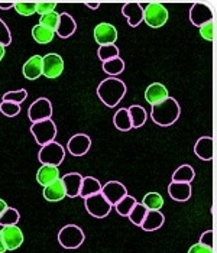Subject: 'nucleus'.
Instances as JSON below:
<instances>
[{
    "instance_id": "6e6552de",
    "label": "nucleus",
    "mask_w": 217,
    "mask_h": 253,
    "mask_svg": "<svg viewBox=\"0 0 217 253\" xmlns=\"http://www.w3.org/2000/svg\"><path fill=\"white\" fill-rule=\"evenodd\" d=\"M64 71V59L58 54H46L42 57V76L48 80L58 78Z\"/></svg>"
},
{
    "instance_id": "f03ea898",
    "label": "nucleus",
    "mask_w": 217,
    "mask_h": 253,
    "mask_svg": "<svg viewBox=\"0 0 217 253\" xmlns=\"http://www.w3.org/2000/svg\"><path fill=\"white\" fill-rule=\"evenodd\" d=\"M179 115H181L179 104L177 100L173 97H168L167 100L152 106V110H151L152 122L162 127H168L171 125H174L178 120Z\"/></svg>"
},
{
    "instance_id": "4be33fe9",
    "label": "nucleus",
    "mask_w": 217,
    "mask_h": 253,
    "mask_svg": "<svg viewBox=\"0 0 217 253\" xmlns=\"http://www.w3.org/2000/svg\"><path fill=\"white\" fill-rule=\"evenodd\" d=\"M65 197H67V194H65V188H64V184H62L61 178H58L54 182H51L49 185L43 187V198L46 201L58 203L61 200H64Z\"/></svg>"
},
{
    "instance_id": "5701e85b",
    "label": "nucleus",
    "mask_w": 217,
    "mask_h": 253,
    "mask_svg": "<svg viewBox=\"0 0 217 253\" xmlns=\"http://www.w3.org/2000/svg\"><path fill=\"white\" fill-rule=\"evenodd\" d=\"M59 176V169L58 167H52V165H42L38 172H37V181L38 184L42 187H46L49 185L51 182L57 181Z\"/></svg>"
},
{
    "instance_id": "1a4fd4ad",
    "label": "nucleus",
    "mask_w": 217,
    "mask_h": 253,
    "mask_svg": "<svg viewBox=\"0 0 217 253\" xmlns=\"http://www.w3.org/2000/svg\"><path fill=\"white\" fill-rule=\"evenodd\" d=\"M51 116H52V104L48 98L45 97L35 100L28 110V117L32 123L51 119Z\"/></svg>"
},
{
    "instance_id": "ddd939ff",
    "label": "nucleus",
    "mask_w": 217,
    "mask_h": 253,
    "mask_svg": "<svg viewBox=\"0 0 217 253\" xmlns=\"http://www.w3.org/2000/svg\"><path fill=\"white\" fill-rule=\"evenodd\" d=\"M213 10L210 9V6L209 4H206V3H194L193 6H191V9H190V20H191V23L193 25H196V26H203L204 23H207V22H210V20H213Z\"/></svg>"
},
{
    "instance_id": "423d86ee",
    "label": "nucleus",
    "mask_w": 217,
    "mask_h": 253,
    "mask_svg": "<svg viewBox=\"0 0 217 253\" xmlns=\"http://www.w3.org/2000/svg\"><path fill=\"white\" fill-rule=\"evenodd\" d=\"M31 133L35 137L37 143L43 146L49 142H54V139L57 136V126L51 119L46 120H41L37 123H32L31 126Z\"/></svg>"
},
{
    "instance_id": "dca6fc26",
    "label": "nucleus",
    "mask_w": 217,
    "mask_h": 253,
    "mask_svg": "<svg viewBox=\"0 0 217 253\" xmlns=\"http://www.w3.org/2000/svg\"><path fill=\"white\" fill-rule=\"evenodd\" d=\"M76 31H77V23H76L74 18L70 13H65V12L61 13L57 29H55V34L58 35L59 38L67 39L70 38V37H73Z\"/></svg>"
},
{
    "instance_id": "e433bc0d",
    "label": "nucleus",
    "mask_w": 217,
    "mask_h": 253,
    "mask_svg": "<svg viewBox=\"0 0 217 253\" xmlns=\"http://www.w3.org/2000/svg\"><path fill=\"white\" fill-rule=\"evenodd\" d=\"M200 35H201V38L209 41V42H213L216 39V22H215V19L204 23L203 26H200Z\"/></svg>"
},
{
    "instance_id": "79ce46f5",
    "label": "nucleus",
    "mask_w": 217,
    "mask_h": 253,
    "mask_svg": "<svg viewBox=\"0 0 217 253\" xmlns=\"http://www.w3.org/2000/svg\"><path fill=\"white\" fill-rule=\"evenodd\" d=\"M10 42H12L10 31H9L7 25L0 19V45H3L6 48L7 45H10Z\"/></svg>"
},
{
    "instance_id": "72a5a7b5",
    "label": "nucleus",
    "mask_w": 217,
    "mask_h": 253,
    "mask_svg": "<svg viewBox=\"0 0 217 253\" xmlns=\"http://www.w3.org/2000/svg\"><path fill=\"white\" fill-rule=\"evenodd\" d=\"M97 55L99 58L106 62V61H110L113 58H118L119 57V48L116 45H101L97 51Z\"/></svg>"
},
{
    "instance_id": "8fccbe9b",
    "label": "nucleus",
    "mask_w": 217,
    "mask_h": 253,
    "mask_svg": "<svg viewBox=\"0 0 217 253\" xmlns=\"http://www.w3.org/2000/svg\"><path fill=\"white\" fill-rule=\"evenodd\" d=\"M6 55V48L3 45H0V61L3 59V57Z\"/></svg>"
},
{
    "instance_id": "412c9836",
    "label": "nucleus",
    "mask_w": 217,
    "mask_h": 253,
    "mask_svg": "<svg viewBox=\"0 0 217 253\" xmlns=\"http://www.w3.org/2000/svg\"><path fill=\"white\" fill-rule=\"evenodd\" d=\"M164 223H165V215L161 213V210H157V211L151 210V211L146 213L140 227L145 232H155V230H159L164 226Z\"/></svg>"
},
{
    "instance_id": "393cba45",
    "label": "nucleus",
    "mask_w": 217,
    "mask_h": 253,
    "mask_svg": "<svg viewBox=\"0 0 217 253\" xmlns=\"http://www.w3.org/2000/svg\"><path fill=\"white\" fill-rule=\"evenodd\" d=\"M100 191H101V184L99 182V179H96L94 176H83L79 197L86 200L90 195L99 194Z\"/></svg>"
},
{
    "instance_id": "f704fd0d",
    "label": "nucleus",
    "mask_w": 217,
    "mask_h": 253,
    "mask_svg": "<svg viewBox=\"0 0 217 253\" xmlns=\"http://www.w3.org/2000/svg\"><path fill=\"white\" fill-rule=\"evenodd\" d=\"M146 213H148V210L142 206V203H136V206L132 209V211L129 213L128 218H129L135 226H139V227H140V224H142V221H143Z\"/></svg>"
},
{
    "instance_id": "cd10ccee",
    "label": "nucleus",
    "mask_w": 217,
    "mask_h": 253,
    "mask_svg": "<svg viewBox=\"0 0 217 253\" xmlns=\"http://www.w3.org/2000/svg\"><path fill=\"white\" fill-rule=\"evenodd\" d=\"M128 113H129V117H130L132 127L143 126L146 119H148V113H146V110L142 106H130L128 109Z\"/></svg>"
},
{
    "instance_id": "ea45409f",
    "label": "nucleus",
    "mask_w": 217,
    "mask_h": 253,
    "mask_svg": "<svg viewBox=\"0 0 217 253\" xmlns=\"http://www.w3.org/2000/svg\"><path fill=\"white\" fill-rule=\"evenodd\" d=\"M0 112L7 117H15L20 113V104H15L10 101H1L0 103Z\"/></svg>"
},
{
    "instance_id": "bb28decb",
    "label": "nucleus",
    "mask_w": 217,
    "mask_h": 253,
    "mask_svg": "<svg viewBox=\"0 0 217 253\" xmlns=\"http://www.w3.org/2000/svg\"><path fill=\"white\" fill-rule=\"evenodd\" d=\"M54 37H55V32L48 29V28H43L41 25H35L32 28V38L35 39V42H38L41 45H46V43L52 42Z\"/></svg>"
},
{
    "instance_id": "a18cd8bd",
    "label": "nucleus",
    "mask_w": 217,
    "mask_h": 253,
    "mask_svg": "<svg viewBox=\"0 0 217 253\" xmlns=\"http://www.w3.org/2000/svg\"><path fill=\"white\" fill-rule=\"evenodd\" d=\"M13 6H15V1H0V9L7 10V9H12Z\"/></svg>"
},
{
    "instance_id": "de8ad7c7",
    "label": "nucleus",
    "mask_w": 217,
    "mask_h": 253,
    "mask_svg": "<svg viewBox=\"0 0 217 253\" xmlns=\"http://www.w3.org/2000/svg\"><path fill=\"white\" fill-rule=\"evenodd\" d=\"M7 207H9V206L6 204V201H3V200L0 198V215L3 214V213L7 210Z\"/></svg>"
},
{
    "instance_id": "49530a36",
    "label": "nucleus",
    "mask_w": 217,
    "mask_h": 253,
    "mask_svg": "<svg viewBox=\"0 0 217 253\" xmlns=\"http://www.w3.org/2000/svg\"><path fill=\"white\" fill-rule=\"evenodd\" d=\"M87 7H90V9H93V10H96V9H99L100 7V3L99 1H96V3H93V1H86L84 3Z\"/></svg>"
},
{
    "instance_id": "c756f323",
    "label": "nucleus",
    "mask_w": 217,
    "mask_h": 253,
    "mask_svg": "<svg viewBox=\"0 0 217 253\" xmlns=\"http://www.w3.org/2000/svg\"><path fill=\"white\" fill-rule=\"evenodd\" d=\"M142 206L148 210V211H151V210H161L162 209V206H164V198H162V195L159 194V193H148V194L145 195L143 198H142Z\"/></svg>"
},
{
    "instance_id": "f8f14e48",
    "label": "nucleus",
    "mask_w": 217,
    "mask_h": 253,
    "mask_svg": "<svg viewBox=\"0 0 217 253\" xmlns=\"http://www.w3.org/2000/svg\"><path fill=\"white\" fill-rule=\"evenodd\" d=\"M1 237L4 240V246L6 251H16L19 249L23 243V233L18 227V224L15 226H4L1 230Z\"/></svg>"
},
{
    "instance_id": "58836bf2",
    "label": "nucleus",
    "mask_w": 217,
    "mask_h": 253,
    "mask_svg": "<svg viewBox=\"0 0 217 253\" xmlns=\"http://www.w3.org/2000/svg\"><path fill=\"white\" fill-rule=\"evenodd\" d=\"M28 97V91L25 88H20V90H15V91H7L1 101H10V103H15V104H20L23 103Z\"/></svg>"
},
{
    "instance_id": "7ed1b4c3",
    "label": "nucleus",
    "mask_w": 217,
    "mask_h": 253,
    "mask_svg": "<svg viewBox=\"0 0 217 253\" xmlns=\"http://www.w3.org/2000/svg\"><path fill=\"white\" fill-rule=\"evenodd\" d=\"M168 10L159 1H149L143 7V22L151 28H161L168 22Z\"/></svg>"
},
{
    "instance_id": "2f4dec72",
    "label": "nucleus",
    "mask_w": 217,
    "mask_h": 253,
    "mask_svg": "<svg viewBox=\"0 0 217 253\" xmlns=\"http://www.w3.org/2000/svg\"><path fill=\"white\" fill-rule=\"evenodd\" d=\"M136 198L135 197H132V195H125L120 201H119L118 204L115 206L116 207V211H118V214H120L122 217H128L129 213L132 211V209L136 206Z\"/></svg>"
},
{
    "instance_id": "aec40b11",
    "label": "nucleus",
    "mask_w": 217,
    "mask_h": 253,
    "mask_svg": "<svg viewBox=\"0 0 217 253\" xmlns=\"http://www.w3.org/2000/svg\"><path fill=\"white\" fill-rule=\"evenodd\" d=\"M194 154L201 161H212L213 159V154H215L213 139L210 136L200 137L196 142V145H194Z\"/></svg>"
},
{
    "instance_id": "6ab92c4d",
    "label": "nucleus",
    "mask_w": 217,
    "mask_h": 253,
    "mask_svg": "<svg viewBox=\"0 0 217 253\" xmlns=\"http://www.w3.org/2000/svg\"><path fill=\"white\" fill-rule=\"evenodd\" d=\"M22 74L26 80H38L42 76V57L34 55L28 59L22 67Z\"/></svg>"
},
{
    "instance_id": "2eb2a0df",
    "label": "nucleus",
    "mask_w": 217,
    "mask_h": 253,
    "mask_svg": "<svg viewBox=\"0 0 217 253\" xmlns=\"http://www.w3.org/2000/svg\"><path fill=\"white\" fill-rule=\"evenodd\" d=\"M90 146H91V139L84 133L74 135L67 143V149L73 156L86 155L88 152Z\"/></svg>"
},
{
    "instance_id": "4c0bfd02",
    "label": "nucleus",
    "mask_w": 217,
    "mask_h": 253,
    "mask_svg": "<svg viewBox=\"0 0 217 253\" xmlns=\"http://www.w3.org/2000/svg\"><path fill=\"white\" fill-rule=\"evenodd\" d=\"M58 20H59V13H57V12H51V13L42 15L38 25L43 26V28H48V29H51V31H54V32H55L57 25H58Z\"/></svg>"
},
{
    "instance_id": "9d476101",
    "label": "nucleus",
    "mask_w": 217,
    "mask_h": 253,
    "mask_svg": "<svg viewBox=\"0 0 217 253\" xmlns=\"http://www.w3.org/2000/svg\"><path fill=\"white\" fill-rule=\"evenodd\" d=\"M94 39L96 42L101 45H115L118 41V29L107 22H101L99 25H96L94 28Z\"/></svg>"
},
{
    "instance_id": "09e8293b",
    "label": "nucleus",
    "mask_w": 217,
    "mask_h": 253,
    "mask_svg": "<svg viewBox=\"0 0 217 253\" xmlns=\"http://www.w3.org/2000/svg\"><path fill=\"white\" fill-rule=\"evenodd\" d=\"M4 252H7V251H6L4 240H3V237H1V232H0V253H4Z\"/></svg>"
},
{
    "instance_id": "20e7f679",
    "label": "nucleus",
    "mask_w": 217,
    "mask_h": 253,
    "mask_svg": "<svg viewBox=\"0 0 217 253\" xmlns=\"http://www.w3.org/2000/svg\"><path fill=\"white\" fill-rule=\"evenodd\" d=\"M86 240V234L76 224L64 226L58 233V243L64 249H77Z\"/></svg>"
},
{
    "instance_id": "39448f33",
    "label": "nucleus",
    "mask_w": 217,
    "mask_h": 253,
    "mask_svg": "<svg viewBox=\"0 0 217 253\" xmlns=\"http://www.w3.org/2000/svg\"><path fill=\"white\" fill-rule=\"evenodd\" d=\"M64 158H65V149L62 148L61 143L55 142V140L41 146L40 152H38V161L42 165L58 167L64 161Z\"/></svg>"
},
{
    "instance_id": "a19ab883",
    "label": "nucleus",
    "mask_w": 217,
    "mask_h": 253,
    "mask_svg": "<svg viewBox=\"0 0 217 253\" xmlns=\"http://www.w3.org/2000/svg\"><path fill=\"white\" fill-rule=\"evenodd\" d=\"M55 7H57V1H37L35 10L38 15L42 16V15L55 12Z\"/></svg>"
},
{
    "instance_id": "b1692460",
    "label": "nucleus",
    "mask_w": 217,
    "mask_h": 253,
    "mask_svg": "<svg viewBox=\"0 0 217 253\" xmlns=\"http://www.w3.org/2000/svg\"><path fill=\"white\" fill-rule=\"evenodd\" d=\"M168 194L175 201H187L191 197V185L184 182H171L168 185Z\"/></svg>"
},
{
    "instance_id": "9b49d317",
    "label": "nucleus",
    "mask_w": 217,
    "mask_h": 253,
    "mask_svg": "<svg viewBox=\"0 0 217 253\" xmlns=\"http://www.w3.org/2000/svg\"><path fill=\"white\" fill-rule=\"evenodd\" d=\"M100 193L110 203L112 207H115L125 195H128V190L119 181H109L107 184L101 185V191Z\"/></svg>"
},
{
    "instance_id": "7c9ffc66",
    "label": "nucleus",
    "mask_w": 217,
    "mask_h": 253,
    "mask_svg": "<svg viewBox=\"0 0 217 253\" xmlns=\"http://www.w3.org/2000/svg\"><path fill=\"white\" fill-rule=\"evenodd\" d=\"M103 71L107 73L112 77H116V76L122 74L125 71V62L120 57L110 59V61H106V62H103Z\"/></svg>"
},
{
    "instance_id": "4468645a",
    "label": "nucleus",
    "mask_w": 217,
    "mask_h": 253,
    "mask_svg": "<svg viewBox=\"0 0 217 253\" xmlns=\"http://www.w3.org/2000/svg\"><path fill=\"white\" fill-rule=\"evenodd\" d=\"M123 16L128 19L129 26L136 28L143 22V7L139 1H128L122 7Z\"/></svg>"
},
{
    "instance_id": "c85d7f7f",
    "label": "nucleus",
    "mask_w": 217,
    "mask_h": 253,
    "mask_svg": "<svg viewBox=\"0 0 217 253\" xmlns=\"http://www.w3.org/2000/svg\"><path fill=\"white\" fill-rule=\"evenodd\" d=\"M113 125L115 127L122 130V132H128L132 129V123H130V117L128 113V109H119L118 112L115 113L113 117Z\"/></svg>"
},
{
    "instance_id": "a211bd4d",
    "label": "nucleus",
    "mask_w": 217,
    "mask_h": 253,
    "mask_svg": "<svg viewBox=\"0 0 217 253\" xmlns=\"http://www.w3.org/2000/svg\"><path fill=\"white\" fill-rule=\"evenodd\" d=\"M168 97H170L168 96V88L161 83H154V84L148 85V88L145 90V100L151 106H155L161 101L167 100Z\"/></svg>"
},
{
    "instance_id": "a878e982",
    "label": "nucleus",
    "mask_w": 217,
    "mask_h": 253,
    "mask_svg": "<svg viewBox=\"0 0 217 253\" xmlns=\"http://www.w3.org/2000/svg\"><path fill=\"white\" fill-rule=\"evenodd\" d=\"M196 172L193 169L191 165H181L175 169V172L173 174V182H184V184H191V181L194 179Z\"/></svg>"
},
{
    "instance_id": "f3484780",
    "label": "nucleus",
    "mask_w": 217,
    "mask_h": 253,
    "mask_svg": "<svg viewBox=\"0 0 217 253\" xmlns=\"http://www.w3.org/2000/svg\"><path fill=\"white\" fill-rule=\"evenodd\" d=\"M61 181L64 184L65 188V194L70 198H76L80 195V188H81V182H83V175L79 172H70L61 176Z\"/></svg>"
},
{
    "instance_id": "473e14b6",
    "label": "nucleus",
    "mask_w": 217,
    "mask_h": 253,
    "mask_svg": "<svg viewBox=\"0 0 217 253\" xmlns=\"http://www.w3.org/2000/svg\"><path fill=\"white\" fill-rule=\"evenodd\" d=\"M20 220L19 211L12 209V207H7V210L0 215V226H15L18 224V221Z\"/></svg>"
},
{
    "instance_id": "0eeeda50",
    "label": "nucleus",
    "mask_w": 217,
    "mask_h": 253,
    "mask_svg": "<svg viewBox=\"0 0 217 253\" xmlns=\"http://www.w3.org/2000/svg\"><path fill=\"white\" fill-rule=\"evenodd\" d=\"M84 203H86L87 213L90 215H93V217H96V218H104V217H107L109 213H110V210H112L110 203L101 195V193L87 197L84 200Z\"/></svg>"
},
{
    "instance_id": "37998d69",
    "label": "nucleus",
    "mask_w": 217,
    "mask_h": 253,
    "mask_svg": "<svg viewBox=\"0 0 217 253\" xmlns=\"http://www.w3.org/2000/svg\"><path fill=\"white\" fill-rule=\"evenodd\" d=\"M198 243L203 245V246H206V248L213 249V232L212 230H206L204 233L200 236Z\"/></svg>"
},
{
    "instance_id": "f257e3e1",
    "label": "nucleus",
    "mask_w": 217,
    "mask_h": 253,
    "mask_svg": "<svg viewBox=\"0 0 217 253\" xmlns=\"http://www.w3.org/2000/svg\"><path fill=\"white\" fill-rule=\"evenodd\" d=\"M126 94V84L118 77L103 80L97 87V96L107 107H116Z\"/></svg>"
},
{
    "instance_id": "c03bdc74",
    "label": "nucleus",
    "mask_w": 217,
    "mask_h": 253,
    "mask_svg": "<svg viewBox=\"0 0 217 253\" xmlns=\"http://www.w3.org/2000/svg\"><path fill=\"white\" fill-rule=\"evenodd\" d=\"M188 253H213V249L206 248V246H203V245H200V243H196V245H193V246L188 249Z\"/></svg>"
},
{
    "instance_id": "c9c22d12",
    "label": "nucleus",
    "mask_w": 217,
    "mask_h": 253,
    "mask_svg": "<svg viewBox=\"0 0 217 253\" xmlns=\"http://www.w3.org/2000/svg\"><path fill=\"white\" fill-rule=\"evenodd\" d=\"M37 1H15V10L22 16H32L37 13L35 10Z\"/></svg>"
}]
</instances>
